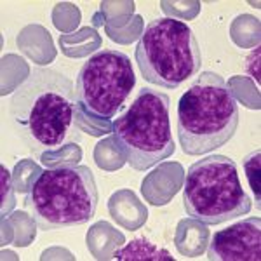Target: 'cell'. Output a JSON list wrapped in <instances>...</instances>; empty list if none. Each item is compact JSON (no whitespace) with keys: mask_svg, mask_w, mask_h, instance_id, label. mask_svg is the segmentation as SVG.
Here are the masks:
<instances>
[{"mask_svg":"<svg viewBox=\"0 0 261 261\" xmlns=\"http://www.w3.org/2000/svg\"><path fill=\"white\" fill-rule=\"evenodd\" d=\"M75 103V86L65 73L35 66L12 92L9 115L24 146L40 155L60 150L71 140Z\"/></svg>","mask_w":261,"mask_h":261,"instance_id":"obj_1","label":"cell"},{"mask_svg":"<svg viewBox=\"0 0 261 261\" xmlns=\"http://www.w3.org/2000/svg\"><path fill=\"white\" fill-rule=\"evenodd\" d=\"M244 166H246L247 179H249V183H251L252 192L256 193V202L259 204V150L247 155Z\"/></svg>","mask_w":261,"mask_h":261,"instance_id":"obj_10","label":"cell"},{"mask_svg":"<svg viewBox=\"0 0 261 261\" xmlns=\"http://www.w3.org/2000/svg\"><path fill=\"white\" fill-rule=\"evenodd\" d=\"M211 261H259L261 220L247 218L213 235L207 249Z\"/></svg>","mask_w":261,"mask_h":261,"instance_id":"obj_8","label":"cell"},{"mask_svg":"<svg viewBox=\"0 0 261 261\" xmlns=\"http://www.w3.org/2000/svg\"><path fill=\"white\" fill-rule=\"evenodd\" d=\"M171 99L166 92L143 87L113 124V140L134 171H146L176 150L171 130Z\"/></svg>","mask_w":261,"mask_h":261,"instance_id":"obj_4","label":"cell"},{"mask_svg":"<svg viewBox=\"0 0 261 261\" xmlns=\"http://www.w3.org/2000/svg\"><path fill=\"white\" fill-rule=\"evenodd\" d=\"M134 60L145 81L164 89H178L193 75H199L202 50L187 23L159 18L145 27Z\"/></svg>","mask_w":261,"mask_h":261,"instance_id":"obj_5","label":"cell"},{"mask_svg":"<svg viewBox=\"0 0 261 261\" xmlns=\"http://www.w3.org/2000/svg\"><path fill=\"white\" fill-rule=\"evenodd\" d=\"M120 261H172L169 251L155 246L148 239H134L125 244L122 249H119L113 256Z\"/></svg>","mask_w":261,"mask_h":261,"instance_id":"obj_9","label":"cell"},{"mask_svg":"<svg viewBox=\"0 0 261 261\" xmlns=\"http://www.w3.org/2000/svg\"><path fill=\"white\" fill-rule=\"evenodd\" d=\"M136 86L130 58L115 49L94 53L82 65L75 81V98L89 117L110 120Z\"/></svg>","mask_w":261,"mask_h":261,"instance_id":"obj_7","label":"cell"},{"mask_svg":"<svg viewBox=\"0 0 261 261\" xmlns=\"http://www.w3.org/2000/svg\"><path fill=\"white\" fill-rule=\"evenodd\" d=\"M239 103L225 79L200 71L178 103V140L187 155L211 153L233 138L239 127Z\"/></svg>","mask_w":261,"mask_h":261,"instance_id":"obj_2","label":"cell"},{"mask_svg":"<svg viewBox=\"0 0 261 261\" xmlns=\"http://www.w3.org/2000/svg\"><path fill=\"white\" fill-rule=\"evenodd\" d=\"M99 193L87 166L45 169L30 187L24 207L40 230H66L86 225L98 207Z\"/></svg>","mask_w":261,"mask_h":261,"instance_id":"obj_3","label":"cell"},{"mask_svg":"<svg viewBox=\"0 0 261 261\" xmlns=\"http://www.w3.org/2000/svg\"><path fill=\"white\" fill-rule=\"evenodd\" d=\"M259 47H256L254 50H252V54L249 58H247V70H249L251 77L254 79L256 84L259 86Z\"/></svg>","mask_w":261,"mask_h":261,"instance_id":"obj_11","label":"cell"},{"mask_svg":"<svg viewBox=\"0 0 261 261\" xmlns=\"http://www.w3.org/2000/svg\"><path fill=\"white\" fill-rule=\"evenodd\" d=\"M183 205L192 220L221 225L249 213L252 200L242 188L237 164L225 155H207L188 167Z\"/></svg>","mask_w":261,"mask_h":261,"instance_id":"obj_6","label":"cell"}]
</instances>
